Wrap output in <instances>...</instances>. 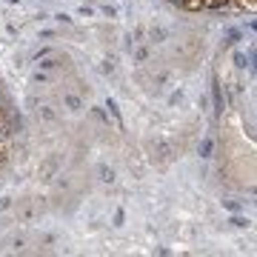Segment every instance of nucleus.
I'll return each mask as SVG.
<instances>
[{"label":"nucleus","mask_w":257,"mask_h":257,"mask_svg":"<svg viewBox=\"0 0 257 257\" xmlns=\"http://www.w3.org/2000/svg\"><path fill=\"white\" fill-rule=\"evenodd\" d=\"M234 3H237L240 9H248V12L254 9V0H234Z\"/></svg>","instance_id":"nucleus-1"}]
</instances>
